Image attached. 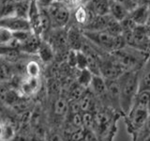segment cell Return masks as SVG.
Returning <instances> with one entry per match:
<instances>
[{
  "mask_svg": "<svg viewBox=\"0 0 150 141\" xmlns=\"http://www.w3.org/2000/svg\"><path fill=\"white\" fill-rule=\"evenodd\" d=\"M120 95V105L126 116L132 106L139 92V70H127L117 78Z\"/></svg>",
  "mask_w": 150,
  "mask_h": 141,
  "instance_id": "obj_1",
  "label": "cell"
},
{
  "mask_svg": "<svg viewBox=\"0 0 150 141\" xmlns=\"http://www.w3.org/2000/svg\"><path fill=\"white\" fill-rule=\"evenodd\" d=\"M83 35L89 42H91L97 48L108 54L114 53V52L127 46L122 35L112 36L105 30L83 31Z\"/></svg>",
  "mask_w": 150,
  "mask_h": 141,
  "instance_id": "obj_2",
  "label": "cell"
},
{
  "mask_svg": "<svg viewBox=\"0 0 150 141\" xmlns=\"http://www.w3.org/2000/svg\"><path fill=\"white\" fill-rule=\"evenodd\" d=\"M111 54L125 72L140 70L149 56V53L137 50L129 46H125L122 49Z\"/></svg>",
  "mask_w": 150,
  "mask_h": 141,
  "instance_id": "obj_3",
  "label": "cell"
},
{
  "mask_svg": "<svg viewBox=\"0 0 150 141\" xmlns=\"http://www.w3.org/2000/svg\"><path fill=\"white\" fill-rule=\"evenodd\" d=\"M150 114V111L144 108L132 106L129 112L124 117V122L126 124L127 132L131 135V137L138 133L144 122L146 121Z\"/></svg>",
  "mask_w": 150,
  "mask_h": 141,
  "instance_id": "obj_4",
  "label": "cell"
},
{
  "mask_svg": "<svg viewBox=\"0 0 150 141\" xmlns=\"http://www.w3.org/2000/svg\"><path fill=\"white\" fill-rule=\"evenodd\" d=\"M100 75L106 80L117 79L125 70L117 63L112 54L104 53L100 58Z\"/></svg>",
  "mask_w": 150,
  "mask_h": 141,
  "instance_id": "obj_5",
  "label": "cell"
},
{
  "mask_svg": "<svg viewBox=\"0 0 150 141\" xmlns=\"http://www.w3.org/2000/svg\"><path fill=\"white\" fill-rule=\"evenodd\" d=\"M51 17L53 28H65L70 18V11L65 4L54 2L47 9Z\"/></svg>",
  "mask_w": 150,
  "mask_h": 141,
  "instance_id": "obj_6",
  "label": "cell"
},
{
  "mask_svg": "<svg viewBox=\"0 0 150 141\" xmlns=\"http://www.w3.org/2000/svg\"><path fill=\"white\" fill-rule=\"evenodd\" d=\"M150 38L148 35L147 26H136L132 32V38L129 43V47H132L140 51L148 53V44Z\"/></svg>",
  "mask_w": 150,
  "mask_h": 141,
  "instance_id": "obj_7",
  "label": "cell"
},
{
  "mask_svg": "<svg viewBox=\"0 0 150 141\" xmlns=\"http://www.w3.org/2000/svg\"><path fill=\"white\" fill-rule=\"evenodd\" d=\"M89 90L96 97L100 105L108 107V96L106 81L100 75H94L92 82L89 87Z\"/></svg>",
  "mask_w": 150,
  "mask_h": 141,
  "instance_id": "obj_8",
  "label": "cell"
},
{
  "mask_svg": "<svg viewBox=\"0 0 150 141\" xmlns=\"http://www.w3.org/2000/svg\"><path fill=\"white\" fill-rule=\"evenodd\" d=\"M0 27L8 29L11 32L30 31V25L27 19L17 17L15 15L0 19Z\"/></svg>",
  "mask_w": 150,
  "mask_h": 141,
  "instance_id": "obj_9",
  "label": "cell"
},
{
  "mask_svg": "<svg viewBox=\"0 0 150 141\" xmlns=\"http://www.w3.org/2000/svg\"><path fill=\"white\" fill-rule=\"evenodd\" d=\"M27 20L29 22L31 31L37 36H41V24H40V8L36 0H30V7L28 11Z\"/></svg>",
  "mask_w": 150,
  "mask_h": 141,
  "instance_id": "obj_10",
  "label": "cell"
},
{
  "mask_svg": "<svg viewBox=\"0 0 150 141\" xmlns=\"http://www.w3.org/2000/svg\"><path fill=\"white\" fill-rule=\"evenodd\" d=\"M150 8L148 5H139L129 11V17L136 26H147L149 21Z\"/></svg>",
  "mask_w": 150,
  "mask_h": 141,
  "instance_id": "obj_11",
  "label": "cell"
},
{
  "mask_svg": "<svg viewBox=\"0 0 150 141\" xmlns=\"http://www.w3.org/2000/svg\"><path fill=\"white\" fill-rule=\"evenodd\" d=\"M40 78H31L26 77L23 80L20 84V92L23 96L30 97L40 90Z\"/></svg>",
  "mask_w": 150,
  "mask_h": 141,
  "instance_id": "obj_12",
  "label": "cell"
},
{
  "mask_svg": "<svg viewBox=\"0 0 150 141\" xmlns=\"http://www.w3.org/2000/svg\"><path fill=\"white\" fill-rule=\"evenodd\" d=\"M68 34V43L70 50L80 51L82 49L83 43V31H81L78 27L72 26L69 30H67Z\"/></svg>",
  "mask_w": 150,
  "mask_h": 141,
  "instance_id": "obj_13",
  "label": "cell"
},
{
  "mask_svg": "<svg viewBox=\"0 0 150 141\" xmlns=\"http://www.w3.org/2000/svg\"><path fill=\"white\" fill-rule=\"evenodd\" d=\"M42 39L40 37L37 36L34 33L28 38L26 41H25L21 43L20 51L23 54H29V55H37L39 48L41 44Z\"/></svg>",
  "mask_w": 150,
  "mask_h": 141,
  "instance_id": "obj_14",
  "label": "cell"
},
{
  "mask_svg": "<svg viewBox=\"0 0 150 141\" xmlns=\"http://www.w3.org/2000/svg\"><path fill=\"white\" fill-rule=\"evenodd\" d=\"M150 90V54L139 70V91Z\"/></svg>",
  "mask_w": 150,
  "mask_h": 141,
  "instance_id": "obj_15",
  "label": "cell"
},
{
  "mask_svg": "<svg viewBox=\"0 0 150 141\" xmlns=\"http://www.w3.org/2000/svg\"><path fill=\"white\" fill-rule=\"evenodd\" d=\"M40 60L43 64H49L55 58V53L52 45L48 41L42 40L41 44L37 53Z\"/></svg>",
  "mask_w": 150,
  "mask_h": 141,
  "instance_id": "obj_16",
  "label": "cell"
},
{
  "mask_svg": "<svg viewBox=\"0 0 150 141\" xmlns=\"http://www.w3.org/2000/svg\"><path fill=\"white\" fill-rule=\"evenodd\" d=\"M94 15L104 16L110 14V2L109 0H92L86 8Z\"/></svg>",
  "mask_w": 150,
  "mask_h": 141,
  "instance_id": "obj_17",
  "label": "cell"
},
{
  "mask_svg": "<svg viewBox=\"0 0 150 141\" xmlns=\"http://www.w3.org/2000/svg\"><path fill=\"white\" fill-rule=\"evenodd\" d=\"M110 2V15L115 19V20L122 22L129 16V11L121 4L116 3L115 1L109 0Z\"/></svg>",
  "mask_w": 150,
  "mask_h": 141,
  "instance_id": "obj_18",
  "label": "cell"
},
{
  "mask_svg": "<svg viewBox=\"0 0 150 141\" xmlns=\"http://www.w3.org/2000/svg\"><path fill=\"white\" fill-rule=\"evenodd\" d=\"M132 106L144 108L150 111V90L139 91L134 99Z\"/></svg>",
  "mask_w": 150,
  "mask_h": 141,
  "instance_id": "obj_19",
  "label": "cell"
},
{
  "mask_svg": "<svg viewBox=\"0 0 150 141\" xmlns=\"http://www.w3.org/2000/svg\"><path fill=\"white\" fill-rule=\"evenodd\" d=\"M69 102L64 97H59L56 99L54 103V113L57 117H66L69 114Z\"/></svg>",
  "mask_w": 150,
  "mask_h": 141,
  "instance_id": "obj_20",
  "label": "cell"
},
{
  "mask_svg": "<svg viewBox=\"0 0 150 141\" xmlns=\"http://www.w3.org/2000/svg\"><path fill=\"white\" fill-rule=\"evenodd\" d=\"M13 74L14 68L11 63L0 58V83L9 81Z\"/></svg>",
  "mask_w": 150,
  "mask_h": 141,
  "instance_id": "obj_21",
  "label": "cell"
},
{
  "mask_svg": "<svg viewBox=\"0 0 150 141\" xmlns=\"http://www.w3.org/2000/svg\"><path fill=\"white\" fill-rule=\"evenodd\" d=\"M93 76L94 75L88 69L78 70V74L76 76V83L78 85H80L82 88L87 89V88H89V87H90Z\"/></svg>",
  "mask_w": 150,
  "mask_h": 141,
  "instance_id": "obj_22",
  "label": "cell"
},
{
  "mask_svg": "<svg viewBox=\"0 0 150 141\" xmlns=\"http://www.w3.org/2000/svg\"><path fill=\"white\" fill-rule=\"evenodd\" d=\"M30 7V0H20V1H15V6H14V15L17 17L27 19L28 11H29Z\"/></svg>",
  "mask_w": 150,
  "mask_h": 141,
  "instance_id": "obj_23",
  "label": "cell"
},
{
  "mask_svg": "<svg viewBox=\"0 0 150 141\" xmlns=\"http://www.w3.org/2000/svg\"><path fill=\"white\" fill-rule=\"evenodd\" d=\"M25 72L27 75V77L31 78H40V75L41 73V67L39 61L37 60H29L25 64Z\"/></svg>",
  "mask_w": 150,
  "mask_h": 141,
  "instance_id": "obj_24",
  "label": "cell"
},
{
  "mask_svg": "<svg viewBox=\"0 0 150 141\" xmlns=\"http://www.w3.org/2000/svg\"><path fill=\"white\" fill-rule=\"evenodd\" d=\"M150 135V114L147 118L144 124L141 127V129L138 131L133 137H131V141H145Z\"/></svg>",
  "mask_w": 150,
  "mask_h": 141,
  "instance_id": "obj_25",
  "label": "cell"
},
{
  "mask_svg": "<svg viewBox=\"0 0 150 141\" xmlns=\"http://www.w3.org/2000/svg\"><path fill=\"white\" fill-rule=\"evenodd\" d=\"M105 31L108 32V33H110V34L112 35V36H120V35H122V27H121L120 22L115 20V19L111 16V19H110L109 23H108Z\"/></svg>",
  "mask_w": 150,
  "mask_h": 141,
  "instance_id": "obj_26",
  "label": "cell"
},
{
  "mask_svg": "<svg viewBox=\"0 0 150 141\" xmlns=\"http://www.w3.org/2000/svg\"><path fill=\"white\" fill-rule=\"evenodd\" d=\"M74 17L78 24L83 25V26L86 25L88 21V11H87L86 8L83 7V6L77 7L76 11H75V13H74Z\"/></svg>",
  "mask_w": 150,
  "mask_h": 141,
  "instance_id": "obj_27",
  "label": "cell"
},
{
  "mask_svg": "<svg viewBox=\"0 0 150 141\" xmlns=\"http://www.w3.org/2000/svg\"><path fill=\"white\" fill-rule=\"evenodd\" d=\"M83 127L87 130H93L94 127V112H83Z\"/></svg>",
  "mask_w": 150,
  "mask_h": 141,
  "instance_id": "obj_28",
  "label": "cell"
},
{
  "mask_svg": "<svg viewBox=\"0 0 150 141\" xmlns=\"http://www.w3.org/2000/svg\"><path fill=\"white\" fill-rule=\"evenodd\" d=\"M76 69L78 70L87 69V58L83 51H77L76 53Z\"/></svg>",
  "mask_w": 150,
  "mask_h": 141,
  "instance_id": "obj_29",
  "label": "cell"
},
{
  "mask_svg": "<svg viewBox=\"0 0 150 141\" xmlns=\"http://www.w3.org/2000/svg\"><path fill=\"white\" fill-rule=\"evenodd\" d=\"M15 136V130L11 124H6L5 123V129H4V134L1 140L2 141H11L13 139Z\"/></svg>",
  "mask_w": 150,
  "mask_h": 141,
  "instance_id": "obj_30",
  "label": "cell"
},
{
  "mask_svg": "<svg viewBox=\"0 0 150 141\" xmlns=\"http://www.w3.org/2000/svg\"><path fill=\"white\" fill-rule=\"evenodd\" d=\"M12 39H13L12 32H11L8 29H5V28L0 27V45L8 43Z\"/></svg>",
  "mask_w": 150,
  "mask_h": 141,
  "instance_id": "obj_31",
  "label": "cell"
},
{
  "mask_svg": "<svg viewBox=\"0 0 150 141\" xmlns=\"http://www.w3.org/2000/svg\"><path fill=\"white\" fill-rule=\"evenodd\" d=\"M112 1L121 4L122 6H124L129 11H131L133 9H135L138 6V4L136 3L134 0H112Z\"/></svg>",
  "mask_w": 150,
  "mask_h": 141,
  "instance_id": "obj_32",
  "label": "cell"
},
{
  "mask_svg": "<svg viewBox=\"0 0 150 141\" xmlns=\"http://www.w3.org/2000/svg\"><path fill=\"white\" fill-rule=\"evenodd\" d=\"M39 7L41 9H48L52 4L55 2V0H36Z\"/></svg>",
  "mask_w": 150,
  "mask_h": 141,
  "instance_id": "obj_33",
  "label": "cell"
},
{
  "mask_svg": "<svg viewBox=\"0 0 150 141\" xmlns=\"http://www.w3.org/2000/svg\"><path fill=\"white\" fill-rule=\"evenodd\" d=\"M81 0H67L66 6L69 7H79V3Z\"/></svg>",
  "mask_w": 150,
  "mask_h": 141,
  "instance_id": "obj_34",
  "label": "cell"
},
{
  "mask_svg": "<svg viewBox=\"0 0 150 141\" xmlns=\"http://www.w3.org/2000/svg\"><path fill=\"white\" fill-rule=\"evenodd\" d=\"M4 129H5V123L0 122V140H1L3 134H4Z\"/></svg>",
  "mask_w": 150,
  "mask_h": 141,
  "instance_id": "obj_35",
  "label": "cell"
},
{
  "mask_svg": "<svg viewBox=\"0 0 150 141\" xmlns=\"http://www.w3.org/2000/svg\"><path fill=\"white\" fill-rule=\"evenodd\" d=\"M138 3H140V5H150V0H139Z\"/></svg>",
  "mask_w": 150,
  "mask_h": 141,
  "instance_id": "obj_36",
  "label": "cell"
},
{
  "mask_svg": "<svg viewBox=\"0 0 150 141\" xmlns=\"http://www.w3.org/2000/svg\"><path fill=\"white\" fill-rule=\"evenodd\" d=\"M115 135H112V136H110V137L108 138L106 141H114V139H115Z\"/></svg>",
  "mask_w": 150,
  "mask_h": 141,
  "instance_id": "obj_37",
  "label": "cell"
},
{
  "mask_svg": "<svg viewBox=\"0 0 150 141\" xmlns=\"http://www.w3.org/2000/svg\"><path fill=\"white\" fill-rule=\"evenodd\" d=\"M148 27V35H149V38H150V26H147Z\"/></svg>",
  "mask_w": 150,
  "mask_h": 141,
  "instance_id": "obj_38",
  "label": "cell"
},
{
  "mask_svg": "<svg viewBox=\"0 0 150 141\" xmlns=\"http://www.w3.org/2000/svg\"><path fill=\"white\" fill-rule=\"evenodd\" d=\"M147 51H148V53L150 54V41H149V44H148V49H147Z\"/></svg>",
  "mask_w": 150,
  "mask_h": 141,
  "instance_id": "obj_39",
  "label": "cell"
},
{
  "mask_svg": "<svg viewBox=\"0 0 150 141\" xmlns=\"http://www.w3.org/2000/svg\"><path fill=\"white\" fill-rule=\"evenodd\" d=\"M145 141H150V135L148 136V137H147V139H146V140H145Z\"/></svg>",
  "mask_w": 150,
  "mask_h": 141,
  "instance_id": "obj_40",
  "label": "cell"
},
{
  "mask_svg": "<svg viewBox=\"0 0 150 141\" xmlns=\"http://www.w3.org/2000/svg\"><path fill=\"white\" fill-rule=\"evenodd\" d=\"M134 1H135L136 3H137V4H138V1H139V0H134Z\"/></svg>",
  "mask_w": 150,
  "mask_h": 141,
  "instance_id": "obj_41",
  "label": "cell"
},
{
  "mask_svg": "<svg viewBox=\"0 0 150 141\" xmlns=\"http://www.w3.org/2000/svg\"><path fill=\"white\" fill-rule=\"evenodd\" d=\"M0 141H2V140H0Z\"/></svg>",
  "mask_w": 150,
  "mask_h": 141,
  "instance_id": "obj_42",
  "label": "cell"
}]
</instances>
